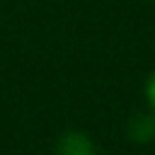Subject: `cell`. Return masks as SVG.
I'll list each match as a JSON object with an SVG mask.
<instances>
[{"instance_id":"obj_1","label":"cell","mask_w":155,"mask_h":155,"mask_svg":"<svg viewBox=\"0 0 155 155\" xmlns=\"http://www.w3.org/2000/svg\"><path fill=\"white\" fill-rule=\"evenodd\" d=\"M56 155H94V143L87 138V133L68 131L58 138Z\"/></svg>"},{"instance_id":"obj_2","label":"cell","mask_w":155,"mask_h":155,"mask_svg":"<svg viewBox=\"0 0 155 155\" xmlns=\"http://www.w3.org/2000/svg\"><path fill=\"white\" fill-rule=\"evenodd\" d=\"M128 136L136 140V143H148L155 138V116H148V114H138L133 116V121L128 124Z\"/></svg>"},{"instance_id":"obj_3","label":"cell","mask_w":155,"mask_h":155,"mask_svg":"<svg viewBox=\"0 0 155 155\" xmlns=\"http://www.w3.org/2000/svg\"><path fill=\"white\" fill-rule=\"evenodd\" d=\"M145 94H148V102H150V107L155 109V73L148 78V85H145Z\"/></svg>"}]
</instances>
